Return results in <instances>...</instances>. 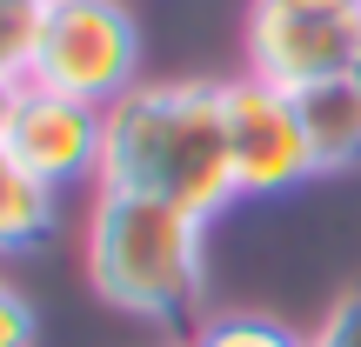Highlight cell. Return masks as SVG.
I'll use <instances>...</instances> for the list:
<instances>
[{"label": "cell", "mask_w": 361, "mask_h": 347, "mask_svg": "<svg viewBox=\"0 0 361 347\" xmlns=\"http://www.w3.org/2000/svg\"><path fill=\"white\" fill-rule=\"evenodd\" d=\"M314 7H361V0H314Z\"/></svg>", "instance_id": "14"}, {"label": "cell", "mask_w": 361, "mask_h": 347, "mask_svg": "<svg viewBox=\"0 0 361 347\" xmlns=\"http://www.w3.org/2000/svg\"><path fill=\"white\" fill-rule=\"evenodd\" d=\"M27 7H54V0H27Z\"/></svg>", "instance_id": "15"}, {"label": "cell", "mask_w": 361, "mask_h": 347, "mask_svg": "<svg viewBox=\"0 0 361 347\" xmlns=\"http://www.w3.org/2000/svg\"><path fill=\"white\" fill-rule=\"evenodd\" d=\"M314 347H361V294H348V301H341V308L322 321Z\"/></svg>", "instance_id": "12"}, {"label": "cell", "mask_w": 361, "mask_h": 347, "mask_svg": "<svg viewBox=\"0 0 361 347\" xmlns=\"http://www.w3.org/2000/svg\"><path fill=\"white\" fill-rule=\"evenodd\" d=\"M7 107H13V87L0 80V127H7Z\"/></svg>", "instance_id": "13"}, {"label": "cell", "mask_w": 361, "mask_h": 347, "mask_svg": "<svg viewBox=\"0 0 361 347\" xmlns=\"http://www.w3.org/2000/svg\"><path fill=\"white\" fill-rule=\"evenodd\" d=\"M355 80H361V61H355Z\"/></svg>", "instance_id": "16"}, {"label": "cell", "mask_w": 361, "mask_h": 347, "mask_svg": "<svg viewBox=\"0 0 361 347\" xmlns=\"http://www.w3.org/2000/svg\"><path fill=\"white\" fill-rule=\"evenodd\" d=\"M221 101H228V154H234L241 194H288L308 174H322L288 87L241 74V80H221Z\"/></svg>", "instance_id": "5"}, {"label": "cell", "mask_w": 361, "mask_h": 347, "mask_svg": "<svg viewBox=\"0 0 361 347\" xmlns=\"http://www.w3.org/2000/svg\"><path fill=\"white\" fill-rule=\"evenodd\" d=\"M188 347H314V341L288 334V327H281V321H268V314H228V321L201 327Z\"/></svg>", "instance_id": "10"}, {"label": "cell", "mask_w": 361, "mask_h": 347, "mask_svg": "<svg viewBox=\"0 0 361 347\" xmlns=\"http://www.w3.org/2000/svg\"><path fill=\"white\" fill-rule=\"evenodd\" d=\"M0 347H34V308L0 281Z\"/></svg>", "instance_id": "11"}, {"label": "cell", "mask_w": 361, "mask_h": 347, "mask_svg": "<svg viewBox=\"0 0 361 347\" xmlns=\"http://www.w3.org/2000/svg\"><path fill=\"white\" fill-rule=\"evenodd\" d=\"M101 187L214 220L241 194L228 154V101L214 80H141L101 107Z\"/></svg>", "instance_id": "1"}, {"label": "cell", "mask_w": 361, "mask_h": 347, "mask_svg": "<svg viewBox=\"0 0 361 347\" xmlns=\"http://www.w3.org/2000/svg\"><path fill=\"white\" fill-rule=\"evenodd\" d=\"M301 107V127H308V147H314V168H355L361 160V80L355 74H335V80H314V87L295 94Z\"/></svg>", "instance_id": "7"}, {"label": "cell", "mask_w": 361, "mask_h": 347, "mask_svg": "<svg viewBox=\"0 0 361 347\" xmlns=\"http://www.w3.org/2000/svg\"><path fill=\"white\" fill-rule=\"evenodd\" d=\"M34 47H40V7L0 0V80L7 87H20L34 74Z\"/></svg>", "instance_id": "9"}, {"label": "cell", "mask_w": 361, "mask_h": 347, "mask_svg": "<svg viewBox=\"0 0 361 347\" xmlns=\"http://www.w3.org/2000/svg\"><path fill=\"white\" fill-rule=\"evenodd\" d=\"M40 87L87 107H114L128 87H141V27L121 0H54L40 7L34 74Z\"/></svg>", "instance_id": "3"}, {"label": "cell", "mask_w": 361, "mask_h": 347, "mask_svg": "<svg viewBox=\"0 0 361 347\" xmlns=\"http://www.w3.org/2000/svg\"><path fill=\"white\" fill-rule=\"evenodd\" d=\"M54 234V187L0 154V254H34Z\"/></svg>", "instance_id": "8"}, {"label": "cell", "mask_w": 361, "mask_h": 347, "mask_svg": "<svg viewBox=\"0 0 361 347\" xmlns=\"http://www.w3.org/2000/svg\"><path fill=\"white\" fill-rule=\"evenodd\" d=\"M0 154L61 194L67 180L101 174V107L67 101V94L40 87V80H20L13 107H7V127H0Z\"/></svg>", "instance_id": "6"}, {"label": "cell", "mask_w": 361, "mask_h": 347, "mask_svg": "<svg viewBox=\"0 0 361 347\" xmlns=\"http://www.w3.org/2000/svg\"><path fill=\"white\" fill-rule=\"evenodd\" d=\"M355 61H361V7L255 0V13H247V74L274 80L288 94L355 74Z\"/></svg>", "instance_id": "4"}, {"label": "cell", "mask_w": 361, "mask_h": 347, "mask_svg": "<svg viewBox=\"0 0 361 347\" xmlns=\"http://www.w3.org/2000/svg\"><path fill=\"white\" fill-rule=\"evenodd\" d=\"M87 281L107 308L168 334H201V220L168 201L101 187L87 220Z\"/></svg>", "instance_id": "2"}]
</instances>
